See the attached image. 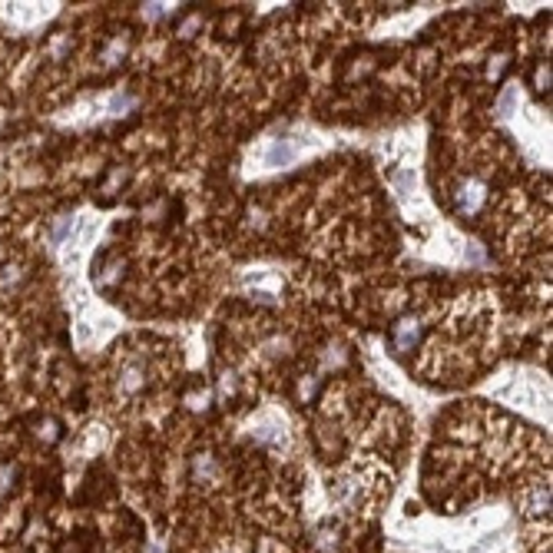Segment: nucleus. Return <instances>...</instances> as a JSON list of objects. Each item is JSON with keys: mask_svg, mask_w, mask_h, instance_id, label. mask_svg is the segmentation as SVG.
Returning <instances> with one entry per match:
<instances>
[{"mask_svg": "<svg viewBox=\"0 0 553 553\" xmlns=\"http://www.w3.org/2000/svg\"><path fill=\"white\" fill-rule=\"evenodd\" d=\"M391 338H394L398 355H401V351H411L414 345H418V338H421V321H418V318H404V321H398L394 331H391Z\"/></svg>", "mask_w": 553, "mask_h": 553, "instance_id": "1", "label": "nucleus"}, {"mask_svg": "<svg viewBox=\"0 0 553 553\" xmlns=\"http://www.w3.org/2000/svg\"><path fill=\"white\" fill-rule=\"evenodd\" d=\"M298 156V146H292L288 139H275V143L268 146V153H266V163L268 166H288L292 159Z\"/></svg>", "mask_w": 553, "mask_h": 553, "instance_id": "2", "label": "nucleus"}, {"mask_svg": "<svg viewBox=\"0 0 553 553\" xmlns=\"http://www.w3.org/2000/svg\"><path fill=\"white\" fill-rule=\"evenodd\" d=\"M13 481H17V467L13 464H0V501L13 491Z\"/></svg>", "mask_w": 553, "mask_h": 553, "instance_id": "3", "label": "nucleus"}, {"mask_svg": "<svg viewBox=\"0 0 553 553\" xmlns=\"http://www.w3.org/2000/svg\"><path fill=\"white\" fill-rule=\"evenodd\" d=\"M37 438L47 440V444L60 440V424H57V421H40V424H37Z\"/></svg>", "mask_w": 553, "mask_h": 553, "instance_id": "4", "label": "nucleus"}, {"mask_svg": "<svg viewBox=\"0 0 553 553\" xmlns=\"http://www.w3.org/2000/svg\"><path fill=\"white\" fill-rule=\"evenodd\" d=\"M550 86V67H540L537 70V90H547Z\"/></svg>", "mask_w": 553, "mask_h": 553, "instance_id": "5", "label": "nucleus"}]
</instances>
